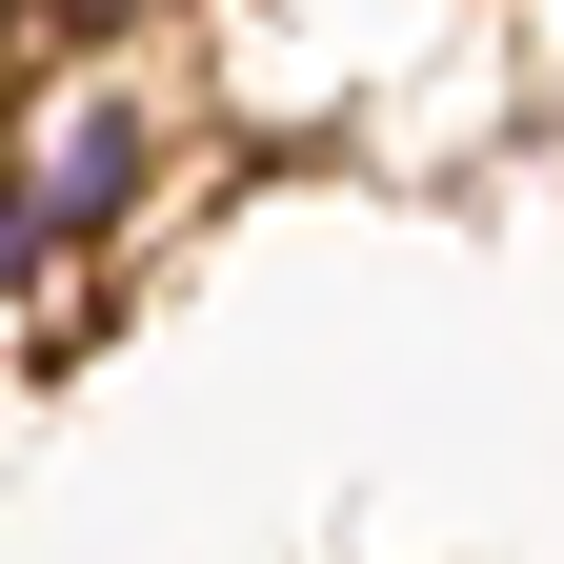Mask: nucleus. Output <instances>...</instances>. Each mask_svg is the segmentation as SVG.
Wrapping results in <instances>:
<instances>
[{
	"label": "nucleus",
	"mask_w": 564,
	"mask_h": 564,
	"mask_svg": "<svg viewBox=\"0 0 564 564\" xmlns=\"http://www.w3.org/2000/svg\"><path fill=\"white\" fill-rule=\"evenodd\" d=\"M0 182H21L41 242H121L141 202H162V82H121V61L82 41V61H61V101L0 141Z\"/></svg>",
	"instance_id": "f257e3e1"
},
{
	"label": "nucleus",
	"mask_w": 564,
	"mask_h": 564,
	"mask_svg": "<svg viewBox=\"0 0 564 564\" xmlns=\"http://www.w3.org/2000/svg\"><path fill=\"white\" fill-rule=\"evenodd\" d=\"M41 262H61V242L21 223V182H0V303H21V282H41Z\"/></svg>",
	"instance_id": "f03ea898"
},
{
	"label": "nucleus",
	"mask_w": 564,
	"mask_h": 564,
	"mask_svg": "<svg viewBox=\"0 0 564 564\" xmlns=\"http://www.w3.org/2000/svg\"><path fill=\"white\" fill-rule=\"evenodd\" d=\"M41 21H61V41H121V21H141V0H41Z\"/></svg>",
	"instance_id": "7ed1b4c3"
}]
</instances>
